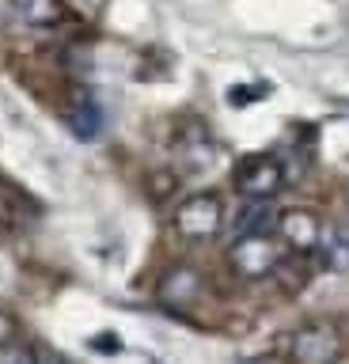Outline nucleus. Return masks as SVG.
Masks as SVG:
<instances>
[{
  "label": "nucleus",
  "instance_id": "nucleus-2",
  "mask_svg": "<svg viewBox=\"0 0 349 364\" xmlns=\"http://www.w3.org/2000/svg\"><path fill=\"white\" fill-rule=\"evenodd\" d=\"M175 228L186 239H213L224 228V201L217 193H194L175 209Z\"/></svg>",
  "mask_w": 349,
  "mask_h": 364
},
{
  "label": "nucleus",
  "instance_id": "nucleus-4",
  "mask_svg": "<svg viewBox=\"0 0 349 364\" xmlns=\"http://www.w3.org/2000/svg\"><path fill=\"white\" fill-rule=\"evenodd\" d=\"M292 360L296 364H338L342 360V338L334 326H304L292 338Z\"/></svg>",
  "mask_w": 349,
  "mask_h": 364
},
{
  "label": "nucleus",
  "instance_id": "nucleus-9",
  "mask_svg": "<svg viewBox=\"0 0 349 364\" xmlns=\"http://www.w3.org/2000/svg\"><path fill=\"white\" fill-rule=\"evenodd\" d=\"M69 129L80 136V141H92V136H99V129H103V114H99V107L87 95H80L73 102L69 110Z\"/></svg>",
  "mask_w": 349,
  "mask_h": 364
},
{
  "label": "nucleus",
  "instance_id": "nucleus-11",
  "mask_svg": "<svg viewBox=\"0 0 349 364\" xmlns=\"http://www.w3.org/2000/svg\"><path fill=\"white\" fill-rule=\"evenodd\" d=\"M0 364H38V357L23 346V341H4V346H0Z\"/></svg>",
  "mask_w": 349,
  "mask_h": 364
},
{
  "label": "nucleus",
  "instance_id": "nucleus-6",
  "mask_svg": "<svg viewBox=\"0 0 349 364\" xmlns=\"http://www.w3.org/2000/svg\"><path fill=\"white\" fill-rule=\"evenodd\" d=\"M201 296V273L194 266H171L160 277V300L167 307H190Z\"/></svg>",
  "mask_w": 349,
  "mask_h": 364
},
{
  "label": "nucleus",
  "instance_id": "nucleus-7",
  "mask_svg": "<svg viewBox=\"0 0 349 364\" xmlns=\"http://www.w3.org/2000/svg\"><path fill=\"white\" fill-rule=\"evenodd\" d=\"M277 209L269 201H243V209L232 216V228H235V239L240 235H269L277 232Z\"/></svg>",
  "mask_w": 349,
  "mask_h": 364
},
{
  "label": "nucleus",
  "instance_id": "nucleus-8",
  "mask_svg": "<svg viewBox=\"0 0 349 364\" xmlns=\"http://www.w3.org/2000/svg\"><path fill=\"white\" fill-rule=\"evenodd\" d=\"M319 258H323V266L334 269V273H345V269H349V224H331V228H323Z\"/></svg>",
  "mask_w": 349,
  "mask_h": 364
},
{
  "label": "nucleus",
  "instance_id": "nucleus-1",
  "mask_svg": "<svg viewBox=\"0 0 349 364\" xmlns=\"http://www.w3.org/2000/svg\"><path fill=\"white\" fill-rule=\"evenodd\" d=\"M289 182V171L277 156L258 152L247 156L240 167H235V190H240L243 201H269L274 193Z\"/></svg>",
  "mask_w": 349,
  "mask_h": 364
},
{
  "label": "nucleus",
  "instance_id": "nucleus-10",
  "mask_svg": "<svg viewBox=\"0 0 349 364\" xmlns=\"http://www.w3.org/2000/svg\"><path fill=\"white\" fill-rule=\"evenodd\" d=\"M12 4L31 27H53V23H61V16H65L61 0H12Z\"/></svg>",
  "mask_w": 349,
  "mask_h": 364
},
{
  "label": "nucleus",
  "instance_id": "nucleus-5",
  "mask_svg": "<svg viewBox=\"0 0 349 364\" xmlns=\"http://www.w3.org/2000/svg\"><path fill=\"white\" fill-rule=\"evenodd\" d=\"M277 235L281 243L296 255H315L319 250V239H323V224L319 216L308 213V209H285L277 216Z\"/></svg>",
  "mask_w": 349,
  "mask_h": 364
},
{
  "label": "nucleus",
  "instance_id": "nucleus-3",
  "mask_svg": "<svg viewBox=\"0 0 349 364\" xmlns=\"http://www.w3.org/2000/svg\"><path fill=\"white\" fill-rule=\"evenodd\" d=\"M228 262L240 277L254 281L281 266V247L274 243V235H240L228 250Z\"/></svg>",
  "mask_w": 349,
  "mask_h": 364
},
{
  "label": "nucleus",
  "instance_id": "nucleus-12",
  "mask_svg": "<svg viewBox=\"0 0 349 364\" xmlns=\"http://www.w3.org/2000/svg\"><path fill=\"white\" fill-rule=\"evenodd\" d=\"M4 341H16V318L8 311H0V346H4Z\"/></svg>",
  "mask_w": 349,
  "mask_h": 364
}]
</instances>
